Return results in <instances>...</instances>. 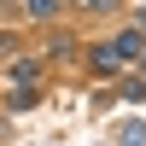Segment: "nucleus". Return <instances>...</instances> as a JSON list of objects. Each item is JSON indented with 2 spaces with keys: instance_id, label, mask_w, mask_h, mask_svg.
Listing matches in <instances>:
<instances>
[{
  "instance_id": "1",
  "label": "nucleus",
  "mask_w": 146,
  "mask_h": 146,
  "mask_svg": "<svg viewBox=\"0 0 146 146\" xmlns=\"http://www.w3.org/2000/svg\"><path fill=\"white\" fill-rule=\"evenodd\" d=\"M111 53H117V58H140V53H146V35H140V29H123Z\"/></svg>"
},
{
  "instance_id": "3",
  "label": "nucleus",
  "mask_w": 146,
  "mask_h": 146,
  "mask_svg": "<svg viewBox=\"0 0 146 146\" xmlns=\"http://www.w3.org/2000/svg\"><path fill=\"white\" fill-rule=\"evenodd\" d=\"M117 64H123V58H117L111 47H100V53H94V70H117Z\"/></svg>"
},
{
  "instance_id": "6",
  "label": "nucleus",
  "mask_w": 146,
  "mask_h": 146,
  "mask_svg": "<svg viewBox=\"0 0 146 146\" xmlns=\"http://www.w3.org/2000/svg\"><path fill=\"white\" fill-rule=\"evenodd\" d=\"M76 6H82V12H111L117 0H76Z\"/></svg>"
},
{
  "instance_id": "8",
  "label": "nucleus",
  "mask_w": 146,
  "mask_h": 146,
  "mask_svg": "<svg viewBox=\"0 0 146 146\" xmlns=\"http://www.w3.org/2000/svg\"><path fill=\"white\" fill-rule=\"evenodd\" d=\"M140 70H146V53H140Z\"/></svg>"
},
{
  "instance_id": "2",
  "label": "nucleus",
  "mask_w": 146,
  "mask_h": 146,
  "mask_svg": "<svg viewBox=\"0 0 146 146\" xmlns=\"http://www.w3.org/2000/svg\"><path fill=\"white\" fill-rule=\"evenodd\" d=\"M35 76H41V70H35V58H18V64H12V82H18V88H29Z\"/></svg>"
},
{
  "instance_id": "4",
  "label": "nucleus",
  "mask_w": 146,
  "mask_h": 146,
  "mask_svg": "<svg viewBox=\"0 0 146 146\" xmlns=\"http://www.w3.org/2000/svg\"><path fill=\"white\" fill-rule=\"evenodd\" d=\"M123 146H146V123H129L123 129Z\"/></svg>"
},
{
  "instance_id": "7",
  "label": "nucleus",
  "mask_w": 146,
  "mask_h": 146,
  "mask_svg": "<svg viewBox=\"0 0 146 146\" xmlns=\"http://www.w3.org/2000/svg\"><path fill=\"white\" fill-rule=\"evenodd\" d=\"M135 29H146V6H140V12H135Z\"/></svg>"
},
{
  "instance_id": "5",
  "label": "nucleus",
  "mask_w": 146,
  "mask_h": 146,
  "mask_svg": "<svg viewBox=\"0 0 146 146\" xmlns=\"http://www.w3.org/2000/svg\"><path fill=\"white\" fill-rule=\"evenodd\" d=\"M29 12H35V18H53V12H58V0H29Z\"/></svg>"
}]
</instances>
